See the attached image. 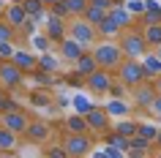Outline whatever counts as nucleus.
<instances>
[{
  "mask_svg": "<svg viewBox=\"0 0 161 158\" xmlns=\"http://www.w3.org/2000/svg\"><path fill=\"white\" fill-rule=\"evenodd\" d=\"M22 6H25L30 19H47V14H49V8L44 6L41 0H22Z\"/></svg>",
  "mask_w": 161,
  "mask_h": 158,
  "instance_id": "23",
  "label": "nucleus"
},
{
  "mask_svg": "<svg viewBox=\"0 0 161 158\" xmlns=\"http://www.w3.org/2000/svg\"><path fill=\"white\" fill-rule=\"evenodd\" d=\"M104 109H107V115H109V117H118V120H123V117L131 115V106H128L123 98H112Z\"/></svg>",
  "mask_w": 161,
  "mask_h": 158,
  "instance_id": "21",
  "label": "nucleus"
},
{
  "mask_svg": "<svg viewBox=\"0 0 161 158\" xmlns=\"http://www.w3.org/2000/svg\"><path fill=\"white\" fill-rule=\"evenodd\" d=\"M49 95H47V93H33V95H30V104H33V106H47V104H49Z\"/></svg>",
  "mask_w": 161,
  "mask_h": 158,
  "instance_id": "39",
  "label": "nucleus"
},
{
  "mask_svg": "<svg viewBox=\"0 0 161 158\" xmlns=\"http://www.w3.org/2000/svg\"><path fill=\"white\" fill-rule=\"evenodd\" d=\"M0 158H19L14 150H0Z\"/></svg>",
  "mask_w": 161,
  "mask_h": 158,
  "instance_id": "44",
  "label": "nucleus"
},
{
  "mask_svg": "<svg viewBox=\"0 0 161 158\" xmlns=\"http://www.w3.org/2000/svg\"><path fill=\"white\" fill-rule=\"evenodd\" d=\"M49 14H55V17H60V19H71V11H68V6L60 0V3H55L49 8Z\"/></svg>",
  "mask_w": 161,
  "mask_h": 158,
  "instance_id": "33",
  "label": "nucleus"
},
{
  "mask_svg": "<svg viewBox=\"0 0 161 158\" xmlns=\"http://www.w3.org/2000/svg\"><path fill=\"white\" fill-rule=\"evenodd\" d=\"M115 3H120V0H90V6H96V8H104V11H109Z\"/></svg>",
  "mask_w": 161,
  "mask_h": 158,
  "instance_id": "40",
  "label": "nucleus"
},
{
  "mask_svg": "<svg viewBox=\"0 0 161 158\" xmlns=\"http://www.w3.org/2000/svg\"><path fill=\"white\" fill-rule=\"evenodd\" d=\"M74 109L79 112V115H87V112L93 109V104H90L87 98H82V95H76V98H74Z\"/></svg>",
  "mask_w": 161,
  "mask_h": 158,
  "instance_id": "35",
  "label": "nucleus"
},
{
  "mask_svg": "<svg viewBox=\"0 0 161 158\" xmlns=\"http://www.w3.org/2000/svg\"><path fill=\"white\" fill-rule=\"evenodd\" d=\"M118 44H120L126 60H142L145 52L150 49L147 41H145V35H142V30H136V27H126V30L118 35Z\"/></svg>",
  "mask_w": 161,
  "mask_h": 158,
  "instance_id": "2",
  "label": "nucleus"
},
{
  "mask_svg": "<svg viewBox=\"0 0 161 158\" xmlns=\"http://www.w3.org/2000/svg\"><path fill=\"white\" fill-rule=\"evenodd\" d=\"M17 35V27H11L6 19H0V41H14Z\"/></svg>",
  "mask_w": 161,
  "mask_h": 158,
  "instance_id": "32",
  "label": "nucleus"
},
{
  "mask_svg": "<svg viewBox=\"0 0 161 158\" xmlns=\"http://www.w3.org/2000/svg\"><path fill=\"white\" fill-rule=\"evenodd\" d=\"M118 79L126 84L128 90H134V87L145 84L147 74H145L142 60H123V63H120V68H118Z\"/></svg>",
  "mask_w": 161,
  "mask_h": 158,
  "instance_id": "3",
  "label": "nucleus"
},
{
  "mask_svg": "<svg viewBox=\"0 0 161 158\" xmlns=\"http://www.w3.org/2000/svg\"><path fill=\"white\" fill-rule=\"evenodd\" d=\"M96 30H98V38H112V41H118V35L123 33V27H120L112 17H107V19L101 22V25L96 27Z\"/></svg>",
  "mask_w": 161,
  "mask_h": 158,
  "instance_id": "19",
  "label": "nucleus"
},
{
  "mask_svg": "<svg viewBox=\"0 0 161 158\" xmlns=\"http://www.w3.org/2000/svg\"><path fill=\"white\" fill-rule=\"evenodd\" d=\"M44 33L49 35L52 44H60L63 38H68V22H66V19H60V17H55V14H47Z\"/></svg>",
  "mask_w": 161,
  "mask_h": 158,
  "instance_id": "10",
  "label": "nucleus"
},
{
  "mask_svg": "<svg viewBox=\"0 0 161 158\" xmlns=\"http://www.w3.org/2000/svg\"><path fill=\"white\" fill-rule=\"evenodd\" d=\"M142 66H145V74L147 76H161V57L156 55V52H145V57H142Z\"/></svg>",
  "mask_w": 161,
  "mask_h": 158,
  "instance_id": "22",
  "label": "nucleus"
},
{
  "mask_svg": "<svg viewBox=\"0 0 161 158\" xmlns=\"http://www.w3.org/2000/svg\"><path fill=\"white\" fill-rule=\"evenodd\" d=\"M98 68H101V66H98V60L93 57V52H90V49H87L85 55H82V57H79V60L74 63V71H76L79 76H82V79H87L90 74H96Z\"/></svg>",
  "mask_w": 161,
  "mask_h": 158,
  "instance_id": "15",
  "label": "nucleus"
},
{
  "mask_svg": "<svg viewBox=\"0 0 161 158\" xmlns=\"http://www.w3.org/2000/svg\"><path fill=\"white\" fill-rule=\"evenodd\" d=\"M87 125H90V133H98V136H104L107 131H112V117L107 115V109L104 106H93L90 112H87Z\"/></svg>",
  "mask_w": 161,
  "mask_h": 158,
  "instance_id": "8",
  "label": "nucleus"
},
{
  "mask_svg": "<svg viewBox=\"0 0 161 158\" xmlns=\"http://www.w3.org/2000/svg\"><path fill=\"white\" fill-rule=\"evenodd\" d=\"M38 158H49V155H47V153H41V155H38Z\"/></svg>",
  "mask_w": 161,
  "mask_h": 158,
  "instance_id": "50",
  "label": "nucleus"
},
{
  "mask_svg": "<svg viewBox=\"0 0 161 158\" xmlns=\"http://www.w3.org/2000/svg\"><path fill=\"white\" fill-rule=\"evenodd\" d=\"M109 95L112 98H123V95H126V84L120 82V84H112L109 87Z\"/></svg>",
  "mask_w": 161,
  "mask_h": 158,
  "instance_id": "42",
  "label": "nucleus"
},
{
  "mask_svg": "<svg viewBox=\"0 0 161 158\" xmlns=\"http://www.w3.org/2000/svg\"><path fill=\"white\" fill-rule=\"evenodd\" d=\"M153 150V142L142 139V136H131V147H128V158H147Z\"/></svg>",
  "mask_w": 161,
  "mask_h": 158,
  "instance_id": "18",
  "label": "nucleus"
},
{
  "mask_svg": "<svg viewBox=\"0 0 161 158\" xmlns=\"http://www.w3.org/2000/svg\"><path fill=\"white\" fill-rule=\"evenodd\" d=\"M147 112H150L156 120H161V95H156V101L150 104V109H147Z\"/></svg>",
  "mask_w": 161,
  "mask_h": 158,
  "instance_id": "41",
  "label": "nucleus"
},
{
  "mask_svg": "<svg viewBox=\"0 0 161 158\" xmlns=\"http://www.w3.org/2000/svg\"><path fill=\"white\" fill-rule=\"evenodd\" d=\"M14 63H17L25 74H36V71H38V57H36L33 52L17 49V52H14Z\"/></svg>",
  "mask_w": 161,
  "mask_h": 158,
  "instance_id": "17",
  "label": "nucleus"
},
{
  "mask_svg": "<svg viewBox=\"0 0 161 158\" xmlns=\"http://www.w3.org/2000/svg\"><path fill=\"white\" fill-rule=\"evenodd\" d=\"M25 84V71L14 63V60H0V87L14 90Z\"/></svg>",
  "mask_w": 161,
  "mask_h": 158,
  "instance_id": "6",
  "label": "nucleus"
},
{
  "mask_svg": "<svg viewBox=\"0 0 161 158\" xmlns=\"http://www.w3.org/2000/svg\"><path fill=\"white\" fill-rule=\"evenodd\" d=\"M126 8L131 11V17H134V14H145V0H128Z\"/></svg>",
  "mask_w": 161,
  "mask_h": 158,
  "instance_id": "38",
  "label": "nucleus"
},
{
  "mask_svg": "<svg viewBox=\"0 0 161 158\" xmlns=\"http://www.w3.org/2000/svg\"><path fill=\"white\" fill-rule=\"evenodd\" d=\"M25 139L30 144H47L52 139V125L44 123V120H30V125L25 131Z\"/></svg>",
  "mask_w": 161,
  "mask_h": 158,
  "instance_id": "11",
  "label": "nucleus"
},
{
  "mask_svg": "<svg viewBox=\"0 0 161 158\" xmlns=\"http://www.w3.org/2000/svg\"><path fill=\"white\" fill-rule=\"evenodd\" d=\"M112 131L120 133V136H126V139H131V136H136V120L123 117V120H118V123L112 125Z\"/></svg>",
  "mask_w": 161,
  "mask_h": 158,
  "instance_id": "25",
  "label": "nucleus"
},
{
  "mask_svg": "<svg viewBox=\"0 0 161 158\" xmlns=\"http://www.w3.org/2000/svg\"><path fill=\"white\" fill-rule=\"evenodd\" d=\"M93 133H66L63 139V147L68 150L71 158H87L93 153Z\"/></svg>",
  "mask_w": 161,
  "mask_h": 158,
  "instance_id": "4",
  "label": "nucleus"
},
{
  "mask_svg": "<svg viewBox=\"0 0 161 158\" xmlns=\"http://www.w3.org/2000/svg\"><path fill=\"white\" fill-rule=\"evenodd\" d=\"M8 98H11L8 93H6V90H0V115H3V112H6V106H8Z\"/></svg>",
  "mask_w": 161,
  "mask_h": 158,
  "instance_id": "43",
  "label": "nucleus"
},
{
  "mask_svg": "<svg viewBox=\"0 0 161 158\" xmlns=\"http://www.w3.org/2000/svg\"><path fill=\"white\" fill-rule=\"evenodd\" d=\"M0 125H3V128H8V131H14L17 136H25L27 125H30V117H27V112H25V109L3 112V115H0Z\"/></svg>",
  "mask_w": 161,
  "mask_h": 158,
  "instance_id": "7",
  "label": "nucleus"
},
{
  "mask_svg": "<svg viewBox=\"0 0 161 158\" xmlns=\"http://www.w3.org/2000/svg\"><path fill=\"white\" fill-rule=\"evenodd\" d=\"M109 17L115 19V22H118L123 30H126V27H131V11L123 6V0H120V3H115V6L109 8Z\"/></svg>",
  "mask_w": 161,
  "mask_h": 158,
  "instance_id": "20",
  "label": "nucleus"
},
{
  "mask_svg": "<svg viewBox=\"0 0 161 158\" xmlns=\"http://www.w3.org/2000/svg\"><path fill=\"white\" fill-rule=\"evenodd\" d=\"M68 35L76 38L79 44H85V46H93V44L98 41V30H96L85 17H74L68 22Z\"/></svg>",
  "mask_w": 161,
  "mask_h": 158,
  "instance_id": "5",
  "label": "nucleus"
},
{
  "mask_svg": "<svg viewBox=\"0 0 161 158\" xmlns=\"http://www.w3.org/2000/svg\"><path fill=\"white\" fill-rule=\"evenodd\" d=\"M153 147H158V150H161V131H158V136H156V142H153Z\"/></svg>",
  "mask_w": 161,
  "mask_h": 158,
  "instance_id": "47",
  "label": "nucleus"
},
{
  "mask_svg": "<svg viewBox=\"0 0 161 158\" xmlns=\"http://www.w3.org/2000/svg\"><path fill=\"white\" fill-rule=\"evenodd\" d=\"M68 6V11H71V19L74 17H82L87 8H90V0H63Z\"/></svg>",
  "mask_w": 161,
  "mask_h": 158,
  "instance_id": "31",
  "label": "nucleus"
},
{
  "mask_svg": "<svg viewBox=\"0 0 161 158\" xmlns=\"http://www.w3.org/2000/svg\"><path fill=\"white\" fill-rule=\"evenodd\" d=\"M3 19H6L11 27L22 30V27L27 25V19H30V17H27V11H25V6H22V0H14V3H8V6H6Z\"/></svg>",
  "mask_w": 161,
  "mask_h": 158,
  "instance_id": "12",
  "label": "nucleus"
},
{
  "mask_svg": "<svg viewBox=\"0 0 161 158\" xmlns=\"http://www.w3.org/2000/svg\"><path fill=\"white\" fill-rule=\"evenodd\" d=\"M58 63H60V57H55L52 52H41V57H38V71L55 74V71H58Z\"/></svg>",
  "mask_w": 161,
  "mask_h": 158,
  "instance_id": "27",
  "label": "nucleus"
},
{
  "mask_svg": "<svg viewBox=\"0 0 161 158\" xmlns=\"http://www.w3.org/2000/svg\"><path fill=\"white\" fill-rule=\"evenodd\" d=\"M158 125H153V123H136V136H142V139L147 142H156V136H158Z\"/></svg>",
  "mask_w": 161,
  "mask_h": 158,
  "instance_id": "29",
  "label": "nucleus"
},
{
  "mask_svg": "<svg viewBox=\"0 0 161 158\" xmlns=\"http://www.w3.org/2000/svg\"><path fill=\"white\" fill-rule=\"evenodd\" d=\"M3 11H6V6H3V3H0V17H3Z\"/></svg>",
  "mask_w": 161,
  "mask_h": 158,
  "instance_id": "49",
  "label": "nucleus"
},
{
  "mask_svg": "<svg viewBox=\"0 0 161 158\" xmlns=\"http://www.w3.org/2000/svg\"><path fill=\"white\" fill-rule=\"evenodd\" d=\"M153 52H156V55H158V57H161V44H158V46H156V49H153Z\"/></svg>",
  "mask_w": 161,
  "mask_h": 158,
  "instance_id": "48",
  "label": "nucleus"
},
{
  "mask_svg": "<svg viewBox=\"0 0 161 158\" xmlns=\"http://www.w3.org/2000/svg\"><path fill=\"white\" fill-rule=\"evenodd\" d=\"M63 133H90V125H87V117L85 115H68L63 120Z\"/></svg>",
  "mask_w": 161,
  "mask_h": 158,
  "instance_id": "16",
  "label": "nucleus"
},
{
  "mask_svg": "<svg viewBox=\"0 0 161 158\" xmlns=\"http://www.w3.org/2000/svg\"><path fill=\"white\" fill-rule=\"evenodd\" d=\"M82 17H85V19H87V22H90L93 27H98V25L104 22V19L109 17V11H104V8H96V6H90V8H87L85 14H82Z\"/></svg>",
  "mask_w": 161,
  "mask_h": 158,
  "instance_id": "30",
  "label": "nucleus"
},
{
  "mask_svg": "<svg viewBox=\"0 0 161 158\" xmlns=\"http://www.w3.org/2000/svg\"><path fill=\"white\" fill-rule=\"evenodd\" d=\"M33 44H36V46H38V49H41V52H49V35H47V33H41V35H33Z\"/></svg>",
  "mask_w": 161,
  "mask_h": 158,
  "instance_id": "37",
  "label": "nucleus"
},
{
  "mask_svg": "<svg viewBox=\"0 0 161 158\" xmlns=\"http://www.w3.org/2000/svg\"><path fill=\"white\" fill-rule=\"evenodd\" d=\"M47 155H49V158H71L63 144H49V147H47Z\"/></svg>",
  "mask_w": 161,
  "mask_h": 158,
  "instance_id": "34",
  "label": "nucleus"
},
{
  "mask_svg": "<svg viewBox=\"0 0 161 158\" xmlns=\"http://www.w3.org/2000/svg\"><path fill=\"white\" fill-rule=\"evenodd\" d=\"M156 158H161V150H158V153H156Z\"/></svg>",
  "mask_w": 161,
  "mask_h": 158,
  "instance_id": "51",
  "label": "nucleus"
},
{
  "mask_svg": "<svg viewBox=\"0 0 161 158\" xmlns=\"http://www.w3.org/2000/svg\"><path fill=\"white\" fill-rule=\"evenodd\" d=\"M44 6H47V8H52V6H55V3H60V0H41Z\"/></svg>",
  "mask_w": 161,
  "mask_h": 158,
  "instance_id": "46",
  "label": "nucleus"
},
{
  "mask_svg": "<svg viewBox=\"0 0 161 158\" xmlns=\"http://www.w3.org/2000/svg\"><path fill=\"white\" fill-rule=\"evenodd\" d=\"M142 35H145V41H147V46L156 49V46L161 44V22H158V25H145L142 27Z\"/></svg>",
  "mask_w": 161,
  "mask_h": 158,
  "instance_id": "26",
  "label": "nucleus"
},
{
  "mask_svg": "<svg viewBox=\"0 0 161 158\" xmlns=\"http://www.w3.org/2000/svg\"><path fill=\"white\" fill-rule=\"evenodd\" d=\"M153 87H156V93L161 95V76H156V82H153Z\"/></svg>",
  "mask_w": 161,
  "mask_h": 158,
  "instance_id": "45",
  "label": "nucleus"
},
{
  "mask_svg": "<svg viewBox=\"0 0 161 158\" xmlns=\"http://www.w3.org/2000/svg\"><path fill=\"white\" fill-rule=\"evenodd\" d=\"M115 84V79H112V71H104V68H98L96 74H90L85 79V87L90 93H109V87Z\"/></svg>",
  "mask_w": 161,
  "mask_h": 158,
  "instance_id": "13",
  "label": "nucleus"
},
{
  "mask_svg": "<svg viewBox=\"0 0 161 158\" xmlns=\"http://www.w3.org/2000/svg\"><path fill=\"white\" fill-rule=\"evenodd\" d=\"M17 142H19L17 133L0 125V150H17Z\"/></svg>",
  "mask_w": 161,
  "mask_h": 158,
  "instance_id": "28",
  "label": "nucleus"
},
{
  "mask_svg": "<svg viewBox=\"0 0 161 158\" xmlns=\"http://www.w3.org/2000/svg\"><path fill=\"white\" fill-rule=\"evenodd\" d=\"M85 52H87V46H85V44H79L76 38H71V35L58 44V55H60V60H66V63H76Z\"/></svg>",
  "mask_w": 161,
  "mask_h": 158,
  "instance_id": "9",
  "label": "nucleus"
},
{
  "mask_svg": "<svg viewBox=\"0 0 161 158\" xmlns=\"http://www.w3.org/2000/svg\"><path fill=\"white\" fill-rule=\"evenodd\" d=\"M14 41H0V60H14V46H11Z\"/></svg>",
  "mask_w": 161,
  "mask_h": 158,
  "instance_id": "36",
  "label": "nucleus"
},
{
  "mask_svg": "<svg viewBox=\"0 0 161 158\" xmlns=\"http://www.w3.org/2000/svg\"><path fill=\"white\" fill-rule=\"evenodd\" d=\"M156 87L153 84H139V87H134L131 90V101H134L136 109H150V104L156 101Z\"/></svg>",
  "mask_w": 161,
  "mask_h": 158,
  "instance_id": "14",
  "label": "nucleus"
},
{
  "mask_svg": "<svg viewBox=\"0 0 161 158\" xmlns=\"http://www.w3.org/2000/svg\"><path fill=\"white\" fill-rule=\"evenodd\" d=\"M142 19H145V25H158V22H161V6L156 3V0H145Z\"/></svg>",
  "mask_w": 161,
  "mask_h": 158,
  "instance_id": "24",
  "label": "nucleus"
},
{
  "mask_svg": "<svg viewBox=\"0 0 161 158\" xmlns=\"http://www.w3.org/2000/svg\"><path fill=\"white\" fill-rule=\"evenodd\" d=\"M90 52H93V57L98 60V66L104 68V71H118L120 63H123V49H120L118 41H112V38H98V41L90 46Z\"/></svg>",
  "mask_w": 161,
  "mask_h": 158,
  "instance_id": "1",
  "label": "nucleus"
}]
</instances>
